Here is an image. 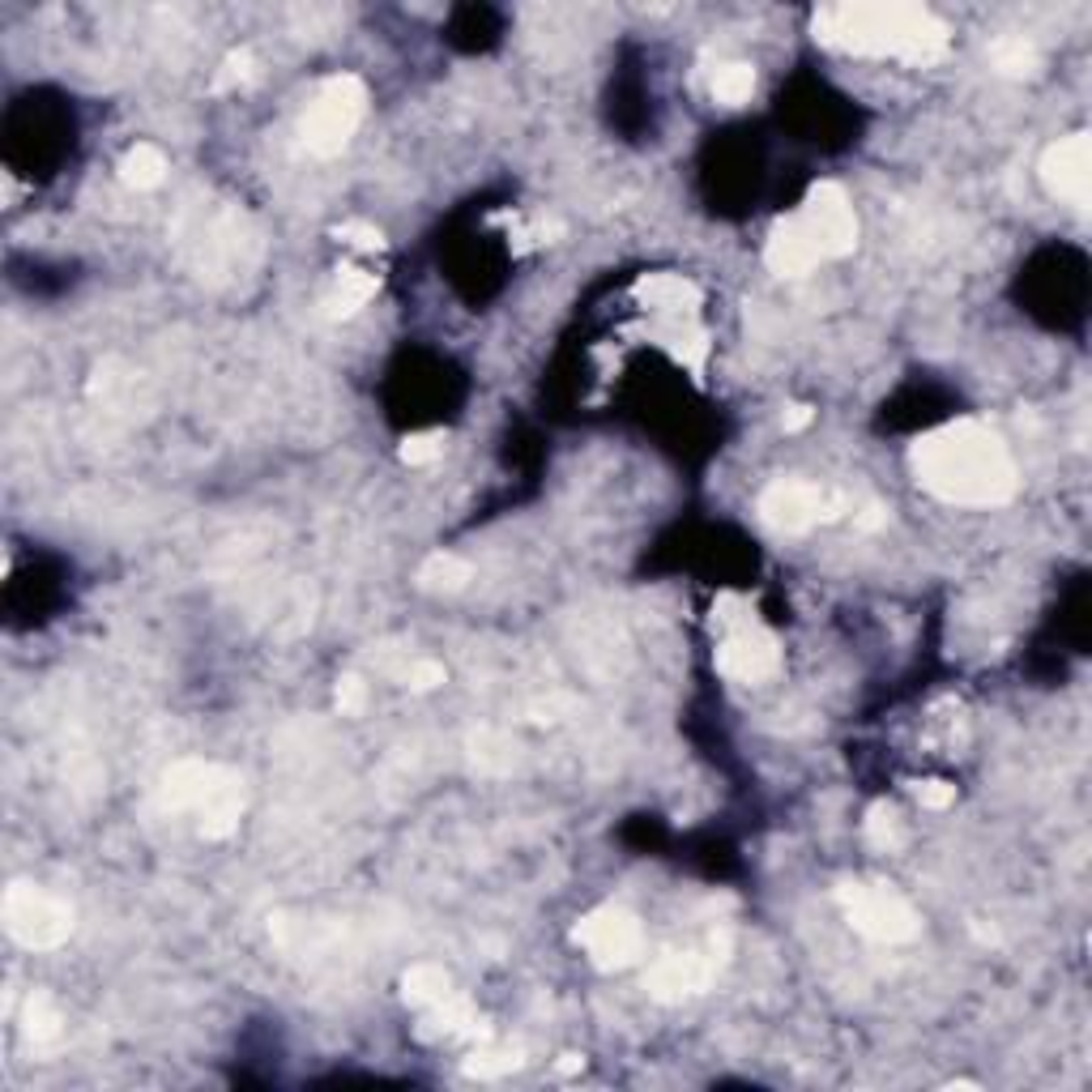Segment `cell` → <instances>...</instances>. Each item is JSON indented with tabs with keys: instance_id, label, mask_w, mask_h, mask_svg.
Masks as SVG:
<instances>
[{
	"instance_id": "obj_3",
	"label": "cell",
	"mask_w": 1092,
	"mask_h": 1092,
	"mask_svg": "<svg viewBox=\"0 0 1092 1092\" xmlns=\"http://www.w3.org/2000/svg\"><path fill=\"white\" fill-rule=\"evenodd\" d=\"M854 235H858V223H854V210H850L845 192L832 188V184H819L811 192L803 214H794L790 223H781V227L773 230V239H768V265L777 274H806L824 256L850 252Z\"/></svg>"
},
{
	"instance_id": "obj_22",
	"label": "cell",
	"mask_w": 1092,
	"mask_h": 1092,
	"mask_svg": "<svg viewBox=\"0 0 1092 1092\" xmlns=\"http://www.w3.org/2000/svg\"><path fill=\"white\" fill-rule=\"evenodd\" d=\"M870 841L875 845H896V819L892 815H870Z\"/></svg>"
},
{
	"instance_id": "obj_24",
	"label": "cell",
	"mask_w": 1092,
	"mask_h": 1092,
	"mask_svg": "<svg viewBox=\"0 0 1092 1092\" xmlns=\"http://www.w3.org/2000/svg\"><path fill=\"white\" fill-rule=\"evenodd\" d=\"M338 704H342V713H359L363 708V683L346 679L342 688H338Z\"/></svg>"
},
{
	"instance_id": "obj_5",
	"label": "cell",
	"mask_w": 1092,
	"mask_h": 1092,
	"mask_svg": "<svg viewBox=\"0 0 1092 1092\" xmlns=\"http://www.w3.org/2000/svg\"><path fill=\"white\" fill-rule=\"evenodd\" d=\"M363 103H367V95H363L359 77L346 73V77L325 81V90L316 95V103L303 115V141H307V150L338 154L346 146V137L354 133L359 115H363Z\"/></svg>"
},
{
	"instance_id": "obj_26",
	"label": "cell",
	"mask_w": 1092,
	"mask_h": 1092,
	"mask_svg": "<svg viewBox=\"0 0 1092 1092\" xmlns=\"http://www.w3.org/2000/svg\"><path fill=\"white\" fill-rule=\"evenodd\" d=\"M806 423H811V410H806V405H794V410L786 414V427H790V431H799Z\"/></svg>"
},
{
	"instance_id": "obj_17",
	"label": "cell",
	"mask_w": 1092,
	"mask_h": 1092,
	"mask_svg": "<svg viewBox=\"0 0 1092 1092\" xmlns=\"http://www.w3.org/2000/svg\"><path fill=\"white\" fill-rule=\"evenodd\" d=\"M423 580H431V585H444V589H457L469 580V564H461L453 555H436L427 568H423Z\"/></svg>"
},
{
	"instance_id": "obj_7",
	"label": "cell",
	"mask_w": 1092,
	"mask_h": 1092,
	"mask_svg": "<svg viewBox=\"0 0 1092 1092\" xmlns=\"http://www.w3.org/2000/svg\"><path fill=\"white\" fill-rule=\"evenodd\" d=\"M841 901H845L850 921L863 930L866 939L896 943V939L918 934V914L896 892H888V888H845Z\"/></svg>"
},
{
	"instance_id": "obj_21",
	"label": "cell",
	"mask_w": 1092,
	"mask_h": 1092,
	"mask_svg": "<svg viewBox=\"0 0 1092 1092\" xmlns=\"http://www.w3.org/2000/svg\"><path fill=\"white\" fill-rule=\"evenodd\" d=\"M405 683L410 688H436V683H444V670L436 662H418V666L405 670Z\"/></svg>"
},
{
	"instance_id": "obj_20",
	"label": "cell",
	"mask_w": 1092,
	"mask_h": 1092,
	"mask_svg": "<svg viewBox=\"0 0 1092 1092\" xmlns=\"http://www.w3.org/2000/svg\"><path fill=\"white\" fill-rule=\"evenodd\" d=\"M513 1067H517L513 1054H474V1063H469L474 1076H504V1071H513Z\"/></svg>"
},
{
	"instance_id": "obj_12",
	"label": "cell",
	"mask_w": 1092,
	"mask_h": 1092,
	"mask_svg": "<svg viewBox=\"0 0 1092 1092\" xmlns=\"http://www.w3.org/2000/svg\"><path fill=\"white\" fill-rule=\"evenodd\" d=\"M708 961L704 956H662L657 965H653V974H649V986L657 990V994H666V999H675V994H691V990H700L704 981H708Z\"/></svg>"
},
{
	"instance_id": "obj_23",
	"label": "cell",
	"mask_w": 1092,
	"mask_h": 1092,
	"mask_svg": "<svg viewBox=\"0 0 1092 1092\" xmlns=\"http://www.w3.org/2000/svg\"><path fill=\"white\" fill-rule=\"evenodd\" d=\"M918 799L926 806H947L952 799H956V786H943V781H930V786H921L918 790Z\"/></svg>"
},
{
	"instance_id": "obj_14",
	"label": "cell",
	"mask_w": 1092,
	"mask_h": 1092,
	"mask_svg": "<svg viewBox=\"0 0 1092 1092\" xmlns=\"http://www.w3.org/2000/svg\"><path fill=\"white\" fill-rule=\"evenodd\" d=\"M167 172V159H163V150H154V146H133L128 150V159H124V179L133 184V188H154L159 179Z\"/></svg>"
},
{
	"instance_id": "obj_15",
	"label": "cell",
	"mask_w": 1092,
	"mask_h": 1092,
	"mask_svg": "<svg viewBox=\"0 0 1092 1092\" xmlns=\"http://www.w3.org/2000/svg\"><path fill=\"white\" fill-rule=\"evenodd\" d=\"M405 994H410L414 1003H440V999L453 994V990H449V974L436 969V965H418V969H410V978H405Z\"/></svg>"
},
{
	"instance_id": "obj_11",
	"label": "cell",
	"mask_w": 1092,
	"mask_h": 1092,
	"mask_svg": "<svg viewBox=\"0 0 1092 1092\" xmlns=\"http://www.w3.org/2000/svg\"><path fill=\"white\" fill-rule=\"evenodd\" d=\"M760 509H764V517L786 525V529H803V525L824 517L832 504H828V495H824L815 482H777V487L760 500Z\"/></svg>"
},
{
	"instance_id": "obj_18",
	"label": "cell",
	"mask_w": 1092,
	"mask_h": 1092,
	"mask_svg": "<svg viewBox=\"0 0 1092 1092\" xmlns=\"http://www.w3.org/2000/svg\"><path fill=\"white\" fill-rule=\"evenodd\" d=\"M26 1020H30L26 1029H30L35 1037H52L60 1029L57 1003H52L48 994H35V999H30V1007H26Z\"/></svg>"
},
{
	"instance_id": "obj_1",
	"label": "cell",
	"mask_w": 1092,
	"mask_h": 1092,
	"mask_svg": "<svg viewBox=\"0 0 1092 1092\" xmlns=\"http://www.w3.org/2000/svg\"><path fill=\"white\" fill-rule=\"evenodd\" d=\"M918 478L952 504H1003L1016 491V469L1007 449L981 423H956L918 449Z\"/></svg>"
},
{
	"instance_id": "obj_10",
	"label": "cell",
	"mask_w": 1092,
	"mask_h": 1092,
	"mask_svg": "<svg viewBox=\"0 0 1092 1092\" xmlns=\"http://www.w3.org/2000/svg\"><path fill=\"white\" fill-rule=\"evenodd\" d=\"M717 666L730 675V679H743V683H760L777 670V644L773 636L760 632V628H743L735 632L726 644H721V657Z\"/></svg>"
},
{
	"instance_id": "obj_9",
	"label": "cell",
	"mask_w": 1092,
	"mask_h": 1092,
	"mask_svg": "<svg viewBox=\"0 0 1092 1092\" xmlns=\"http://www.w3.org/2000/svg\"><path fill=\"white\" fill-rule=\"evenodd\" d=\"M1089 167H1092V154H1089V137H1084V133L1058 141V146L1045 154V163H1041L1045 184H1050L1063 201H1071V205H1084V201H1089V184H1092Z\"/></svg>"
},
{
	"instance_id": "obj_2",
	"label": "cell",
	"mask_w": 1092,
	"mask_h": 1092,
	"mask_svg": "<svg viewBox=\"0 0 1092 1092\" xmlns=\"http://www.w3.org/2000/svg\"><path fill=\"white\" fill-rule=\"evenodd\" d=\"M837 43L866 57L934 60L947 48V30L914 4H845L828 13Z\"/></svg>"
},
{
	"instance_id": "obj_16",
	"label": "cell",
	"mask_w": 1092,
	"mask_h": 1092,
	"mask_svg": "<svg viewBox=\"0 0 1092 1092\" xmlns=\"http://www.w3.org/2000/svg\"><path fill=\"white\" fill-rule=\"evenodd\" d=\"M372 294H376V278L350 269V274H342V287H338V294L329 299V307H334V312H354V307H363Z\"/></svg>"
},
{
	"instance_id": "obj_6",
	"label": "cell",
	"mask_w": 1092,
	"mask_h": 1092,
	"mask_svg": "<svg viewBox=\"0 0 1092 1092\" xmlns=\"http://www.w3.org/2000/svg\"><path fill=\"white\" fill-rule=\"evenodd\" d=\"M4 926L26 947H57L73 930V914L60 896L22 883V888H9V896H4Z\"/></svg>"
},
{
	"instance_id": "obj_4",
	"label": "cell",
	"mask_w": 1092,
	"mask_h": 1092,
	"mask_svg": "<svg viewBox=\"0 0 1092 1092\" xmlns=\"http://www.w3.org/2000/svg\"><path fill=\"white\" fill-rule=\"evenodd\" d=\"M167 799L175 806H192L210 837H227L239 824V786L214 764H179L167 773Z\"/></svg>"
},
{
	"instance_id": "obj_8",
	"label": "cell",
	"mask_w": 1092,
	"mask_h": 1092,
	"mask_svg": "<svg viewBox=\"0 0 1092 1092\" xmlns=\"http://www.w3.org/2000/svg\"><path fill=\"white\" fill-rule=\"evenodd\" d=\"M576 943H580L598 965H628V961L640 956V947H644V930H640V921H636L632 914H624V909H598V914H589V918L580 921Z\"/></svg>"
},
{
	"instance_id": "obj_25",
	"label": "cell",
	"mask_w": 1092,
	"mask_h": 1092,
	"mask_svg": "<svg viewBox=\"0 0 1092 1092\" xmlns=\"http://www.w3.org/2000/svg\"><path fill=\"white\" fill-rule=\"evenodd\" d=\"M342 235L350 239V243H359V248H380V230H372V227H342Z\"/></svg>"
},
{
	"instance_id": "obj_19",
	"label": "cell",
	"mask_w": 1092,
	"mask_h": 1092,
	"mask_svg": "<svg viewBox=\"0 0 1092 1092\" xmlns=\"http://www.w3.org/2000/svg\"><path fill=\"white\" fill-rule=\"evenodd\" d=\"M436 457H440V436H410L402 444V461L410 465H427Z\"/></svg>"
},
{
	"instance_id": "obj_13",
	"label": "cell",
	"mask_w": 1092,
	"mask_h": 1092,
	"mask_svg": "<svg viewBox=\"0 0 1092 1092\" xmlns=\"http://www.w3.org/2000/svg\"><path fill=\"white\" fill-rule=\"evenodd\" d=\"M751 90H755L751 64H721V68L713 73V99H717V103L739 108V103H748L751 99Z\"/></svg>"
}]
</instances>
